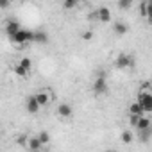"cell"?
Wrapping results in <instances>:
<instances>
[{"label": "cell", "instance_id": "6da1fadb", "mask_svg": "<svg viewBox=\"0 0 152 152\" xmlns=\"http://www.w3.org/2000/svg\"><path fill=\"white\" fill-rule=\"evenodd\" d=\"M32 34H34L32 31H27V29H22V27H20L9 39H11L15 45H25V43L32 41Z\"/></svg>", "mask_w": 152, "mask_h": 152}, {"label": "cell", "instance_id": "7a4b0ae2", "mask_svg": "<svg viewBox=\"0 0 152 152\" xmlns=\"http://www.w3.org/2000/svg\"><path fill=\"white\" fill-rule=\"evenodd\" d=\"M138 102L141 104L145 113L152 111V90H140L138 91Z\"/></svg>", "mask_w": 152, "mask_h": 152}, {"label": "cell", "instance_id": "3957f363", "mask_svg": "<svg viewBox=\"0 0 152 152\" xmlns=\"http://www.w3.org/2000/svg\"><path fill=\"white\" fill-rule=\"evenodd\" d=\"M93 93H95V95H104V93H107V81H106V73H104V72L99 73V77H97L95 83H93Z\"/></svg>", "mask_w": 152, "mask_h": 152}, {"label": "cell", "instance_id": "277c9868", "mask_svg": "<svg viewBox=\"0 0 152 152\" xmlns=\"http://www.w3.org/2000/svg\"><path fill=\"white\" fill-rule=\"evenodd\" d=\"M115 66L120 68V70H124V68H131V66H132V57H131L129 54L122 52V54H118V57H116V61H115Z\"/></svg>", "mask_w": 152, "mask_h": 152}, {"label": "cell", "instance_id": "5b68a950", "mask_svg": "<svg viewBox=\"0 0 152 152\" xmlns=\"http://www.w3.org/2000/svg\"><path fill=\"white\" fill-rule=\"evenodd\" d=\"M34 97H36L38 104H39L41 107H45V106H48V104H50V100L54 99V93H52V91H47V90H43V91H38Z\"/></svg>", "mask_w": 152, "mask_h": 152}, {"label": "cell", "instance_id": "8992f818", "mask_svg": "<svg viewBox=\"0 0 152 152\" xmlns=\"http://www.w3.org/2000/svg\"><path fill=\"white\" fill-rule=\"evenodd\" d=\"M95 16H97V20L102 22V23H109V22H111V11H109L107 7H99Z\"/></svg>", "mask_w": 152, "mask_h": 152}, {"label": "cell", "instance_id": "52a82bcc", "mask_svg": "<svg viewBox=\"0 0 152 152\" xmlns=\"http://www.w3.org/2000/svg\"><path fill=\"white\" fill-rule=\"evenodd\" d=\"M39 109H41V106L38 104L36 97H34V95H31V97L27 99V111H29L31 115H36V113H38Z\"/></svg>", "mask_w": 152, "mask_h": 152}, {"label": "cell", "instance_id": "ba28073f", "mask_svg": "<svg viewBox=\"0 0 152 152\" xmlns=\"http://www.w3.org/2000/svg\"><path fill=\"white\" fill-rule=\"evenodd\" d=\"M72 106L70 104H66V102H63V104H59L57 106V115L61 116V118H70L72 116Z\"/></svg>", "mask_w": 152, "mask_h": 152}, {"label": "cell", "instance_id": "9c48e42d", "mask_svg": "<svg viewBox=\"0 0 152 152\" xmlns=\"http://www.w3.org/2000/svg\"><path fill=\"white\" fill-rule=\"evenodd\" d=\"M27 148H29V150H41V148H43V143L39 141L38 136H32V138L27 140Z\"/></svg>", "mask_w": 152, "mask_h": 152}, {"label": "cell", "instance_id": "30bf717a", "mask_svg": "<svg viewBox=\"0 0 152 152\" xmlns=\"http://www.w3.org/2000/svg\"><path fill=\"white\" fill-rule=\"evenodd\" d=\"M150 125H152L150 118H148V116H145V115H140V116H138V124H136V127H134V129L141 131V129H147V127H150Z\"/></svg>", "mask_w": 152, "mask_h": 152}, {"label": "cell", "instance_id": "8fae6325", "mask_svg": "<svg viewBox=\"0 0 152 152\" xmlns=\"http://www.w3.org/2000/svg\"><path fill=\"white\" fill-rule=\"evenodd\" d=\"M140 15L145 20H148V16H150V0H143L140 4Z\"/></svg>", "mask_w": 152, "mask_h": 152}, {"label": "cell", "instance_id": "7c38bea8", "mask_svg": "<svg viewBox=\"0 0 152 152\" xmlns=\"http://www.w3.org/2000/svg\"><path fill=\"white\" fill-rule=\"evenodd\" d=\"M18 29H20V23H18L16 20H9V22H7V25H6V32H7V36H9V38H11Z\"/></svg>", "mask_w": 152, "mask_h": 152}, {"label": "cell", "instance_id": "4fadbf2b", "mask_svg": "<svg viewBox=\"0 0 152 152\" xmlns=\"http://www.w3.org/2000/svg\"><path fill=\"white\" fill-rule=\"evenodd\" d=\"M113 31H115V34H118V36H124V34H127V25L125 23H122V22H115L113 23Z\"/></svg>", "mask_w": 152, "mask_h": 152}, {"label": "cell", "instance_id": "5bb4252c", "mask_svg": "<svg viewBox=\"0 0 152 152\" xmlns=\"http://www.w3.org/2000/svg\"><path fill=\"white\" fill-rule=\"evenodd\" d=\"M32 41H36V43H48V36H47V32L38 31V32L32 34Z\"/></svg>", "mask_w": 152, "mask_h": 152}, {"label": "cell", "instance_id": "9a60e30c", "mask_svg": "<svg viewBox=\"0 0 152 152\" xmlns=\"http://www.w3.org/2000/svg\"><path fill=\"white\" fill-rule=\"evenodd\" d=\"M143 113H145V111H143V107H141V104H140L138 100L129 106V115H143Z\"/></svg>", "mask_w": 152, "mask_h": 152}, {"label": "cell", "instance_id": "2e32d148", "mask_svg": "<svg viewBox=\"0 0 152 152\" xmlns=\"http://www.w3.org/2000/svg\"><path fill=\"white\" fill-rule=\"evenodd\" d=\"M138 132H140L141 141H148V138H150V134H152V125L147 127V129H141V131H138Z\"/></svg>", "mask_w": 152, "mask_h": 152}, {"label": "cell", "instance_id": "e0dca14e", "mask_svg": "<svg viewBox=\"0 0 152 152\" xmlns=\"http://www.w3.org/2000/svg\"><path fill=\"white\" fill-rule=\"evenodd\" d=\"M13 70H15V73L18 75V77H23V79H25L27 75H29V70H25V68H23V66H20V64H16Z\"/></svg>", "mask_w": 152, "mask_h": 152}, {"label": "cell", "instance_id": "ac0fdd59", "mask_svg": "<svg viewBox=\"0 0 152 152\" xmlns=\"http://www.w3.org/2000/svg\"><path fill=\"white\" fill-rule=\"evenodd\" d=\"M38 138H39V141L43 143V147H45V145H48V141H50V134H48L47 131H41V132L38 134Z\"/></svg>", "mask_w": 152, "mask_h": 152}, {"label": "cell", "instance_id": "d6986e66", "mask_svg": "<svg viewBox=\"0 0 152 152\" xmlns=\"http://www.w3.org/2000/svg\"><path fill=\"white\" fill-rule=\"evenodd\" d=\"M132 2H134V0H118V7L124 9V11H127V9H131Z\"/></svg>", "mask_w": 152, "mask_h": 152}, {"label": "cell", "instance_id": "ffe728a7", "mask_svg": "<svg viewBox=\"0 0 152 152\" xmlns=\"http://www.w3.org/2000/svg\"><path fill=\"white\" fill-rule=\"evenodd\" d=\"M18 64H20V66H23L25 70H31V68H32V61H31L29 57H22Z\"/></svg>", "mask_w": 152, "mask_h": 152}, {"label": "cell", "instance_id": "44dd1931", "mask_svg": "<svg viewBox=\"0 0 152 152\" xmlns=\"http://www.w3.org/2000/svg\"><path fill=\"white\" fill-rule=\"evenodd\" d=\"M120 138H122L124 143H131V141H132V132H131V131H124V132L120 134Z\"/></svg>", "mask_w": 152, "mask_h": 152}, {"label": "cell", "instance_id": "7402d4cb", "mask_svg": "<svg viewBox=\"0 0 152 152\" xmlns=\"http://www.w3.org/2000/svg\"><path fill=\"white\" fill-rule=\"evenodd\" d=\"M77 2H79V0H64V2H63V7H64V9H73L75 6H77Z\"/></svg>", "mask_w": 152, "mask_h": 152}, {"label": "cell", "instance_id": "603a6c76", "mask_svg": "<svg viewBox=\"0 0 152 152\" xmlns=\"http://www.w3.org/2000/svg\"><path fill=\"white\" fill-rule=\"evenodd\" d=\"M27 140H29V136H25V134H20V136L16 138V143H18L20 147H27Z\"/></svg>", "mask_w": 152, "mask_h": 152}, {"label": "cell", "instance_id": "cb8c5ba5", "mask_svg": "<svg viewBox=\"0 0 152 152\" xmlns=\"http://www.w3.org/2000/svg\"><path fill=\"white\" fill-rule=\"evenodd\" d=\"M138 116H140V115H129V125H131V127H136Z\"/></svg>", "mask_w": 152, "mask_h": 152}, {"label": "cell", "instance_id": "d4e9b609", "mask_svg": "<svg viewBox=\"0 0 152 152\" xmlns=\"http://www.w3.org/2000/svg\"><path fill=\"white\" fill-rule=\"evenodd\" d=\"M81 38H83L84 41H90V39L93 38V32H91V31H86V32H83V34H81Z\"/></svg>", "mask_w": 152, "mask_h": 152}, {"label": "cell", "instance_id": "484cf974", "mask_svg": "<svg viewBox=\"0 0 152 152\" xmlns=\"http://www.w3.org/2000/svg\"><path fill=\"white\" fill-rule=\"evenodd\" d=\"M9 4H11V0H0V9L9 7Z\"/></svg>", "mask_w": 152, "mask_h": 152}]
</instances>
